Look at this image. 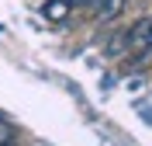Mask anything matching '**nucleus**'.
I'll use <instances>...</instances> for the list:
<instances>
[{
	"mask_svg": "<svg viewBox=\"0 0 152 146\" xmlns=\"http://www.w3.org/2000/svg\"><path fill=\"white\" fill-rule=\"evenodd\" d=\"M149 49H152V18H142L128 28V52L145 56Z\"/></svg>",
	"mask_w": 152,
	"mask_h": 146,
	"instance_id": "obj_1",
	"label": "nucleus"
},
{
	"mask_svg": "<svg viewBox=\"0 0 152 146\" xmlns=\"http://www.w3.org/2000/svg\"><path fill=\"white\" fill-rule=\"evenodd\" d=\"M73 0H45V4H42V14H45V21H66L69 14H73Z\"/></svg>",
	"mask_w": 152,
	"mask_h": 146,
	"instance_id": "obj_2",
	"label": "nucleus"
},
{
	"mask_svg": "<svg viewBox=\"0 0 152 146\" xmlns=\"http://www.w3.org/2000/svg\"><path fill=\"white\" fill-rule=\"evenodd\" d=\"M10 139H14V129H10L4 118H0V146H4V143H10Z\"/></svg>",
	"mask_w": 152,
	"mask_h": 146,
	"instance_id": "obj_4",
	"label": "nucleus"
},
{
	"mask_svg": "<svg viewBox=\"0 0 152 146\" xmlns=\"http://www.w3.org/2000/svg\"><path fill=\"white\" fill-rule=\"evenodd\" d=\"M128 7V0H100L94 7L97 21H114V18H121V10Z\"/></svg>",
	"mask_w": 152,
	"mask_h": 146,
	"instance_id": "obj_3",
	"label": "nucleus"
},
{
	"mask_svg": "<svg viewBox=\"0 0 152 146\" xmlns=\"http://www.w3.org/2000/svg\"><path fill=\"white\" fill-rule=\"evenodd\" d=\"M4 146H14V139H10V143H4Z\"/></svg>",
	"mask_w": 152,
	"mask_h": 146,
	"instance_id": "obj_5",
	"label": "nucleus"
}]
</instances>
